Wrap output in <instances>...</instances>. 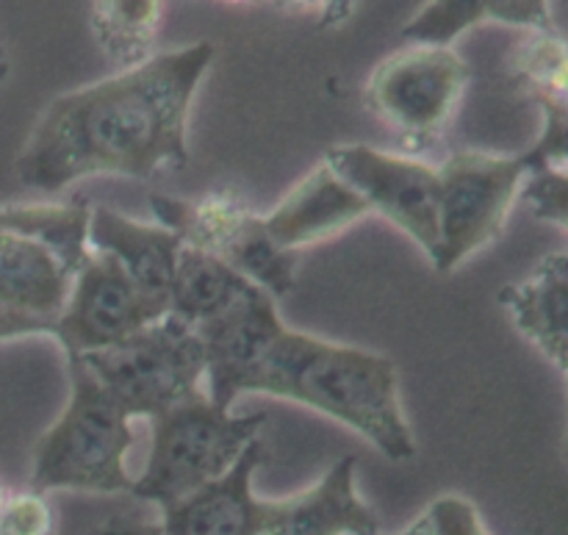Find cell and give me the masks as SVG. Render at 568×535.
Masks as SVG:
<instances>
[{
    "instance_id": "cell-32",
    "label": "cell",
    "mask_w": 568,
    "mask_h": 535,
    "mask_svg": "<svg viewBox=\"0 0 568 535\" xmlns=\"http://www.w3.org/2000/svg\"><path fill=\"white\" fill-rule=\"evenodd\" d=\"M3 503H6V492H3V486H0V508H3Z\"/></svg>"
},
{
    "instance_id": "cell-9",
    "label": "cell",
    "mask_w": 568,
    "mask_h": 535,
    "mask_svg": "<svg viewBox=\"0 0 568 535\" xmlns=\"http://www.w3.org/2000/svg\"><path fill=\"white\" fill-rule=\"evenodd\" d=\"M164 314L170 309L150 300L111 255L92 250L55 316L53 342H59L64 355L94 353L125 342Z\"/></svg>"
},
{
    "instance_id": "cell-30",
    "label": "cell",
    "mask_w": 568,
    "mask_h": 535,
    "mask_svg": "<svg viewBox=\"0 0 568 535\" xmlns=\"http://www.w3.org/2000/svg\"><path fill=\"white\" fill-rule=\"evenodd\" d=\"M399 535H430V531H427V519H425V516H422V519H416L414 525L408 527V531L399 533Z\"/></svg>"
},
{
    "instance_id": "cell-16",
    "label": "cell",
    "mask_w": 568,
    "mask_h": 535,
    "mask_svg": "<svg viewBox=\"0 0 568 535\" xmlns=\"http://www.w3.org/2000/svg\"><path fill=\"white\" fill-rule=\"evenodd\" d=\"M155 222L181 239L183 248L203 250L227 261L236 253L261 214H255L233 189L200 194V198H172L150 194Z\"/></svg>"
},
{
    "instance_id": "cell-18",
    "label": "cell",
    "mask_w": 568,
    "mask_h": 535,
    "mask_svg": "<svg viewBox=\"0 0 568 535\" xmlns=\"http://www.w3.org/2000/svg\"><path fill=\"white\" fill-rule=\"evenodd\" d=\"M253 286L255 283H250L227 261L203 250L181 248L170 289V314L200 327L225 314Z\"/></svg>"
},
{
    "instance_id": "cell-27",
    "label": "cell",
    "mask_w": 568,
    "mask_h": 535,
    "mask_svg": "<svg viewBox=\"0 0 568 535\" xmlns=\"http://www.w3.org/2000/svg\"><path fill=\"white\" fill-rule=\"evenodd\" d=\"M89 535H166L161 522L139 519V516H111Z\"/></svg>"
},
{
    "instance_id": "cell-26",
    "label": "cell",
    "mask_w": 568,
    "mask_h": 535,
    "mask_svg": "<svg viewBox=\"0 0 568 535\" xmlns=\"http://www.w3.org/2000/svg\"><path fill=\"white\" fill-rule=\"evenodd\" d=\"M33 336L55 339V320L20 314V311H11L6 305H0V342H14V339Z\"/></svg>"
},
{
    "instance_id": "cell-15",
    "label": "cell",
    "mask_w": 568,
    "mask_h": 535,
    "mask_svg": "<svg viewBox=\"0 0 568 535\" xmlns=\"http://www.w3.org/2000/svg\"><path fill=\"white\" fill-rule=\"evenodd\" d=\"M516 331L560 372L568 366V250L549 253L519 283L499 292Z\"/></svg>"
},
{
    "instance_id": "cell-25",
    "label": "cell",
    "mask_w": 568,
    "mask_h": 535,
    "mask_svg": "<svg viewBox=\"0 0 568 535\" xmlns=\"http://www.w3.org/2000/svg\"><path fill=\"white\" fill-rule=\"evenodd\" d=\"M488 20L525 28V31H555L549 0H491Z\"/></svg>"
},
{
    "instance_id": "cell-20",
    "label": "cell",
    "mask_w": 568,
    "mask_h": 535,
    "mask_svg": "<svg viewBox=\"0 0 568 535\" xmlns=\"http://www.w3.org/2000/svg\"><path fill=\"white\" fill-rule=\"evenodd\" d=\"M164 0H92L89 22L100 50L128 70L153 55Z\"/></svg>"
},
{
    "instance_id": "cell-3",
    "label": "cell",
    "mask_w": 568,
    "mask_h": 535,
    "mask_svg": "<svg viewBox=\"0 0 568 535\" xmlns=\"http://www.w3.org/2000/svg\"><path fill=\"white\" fill-rule=\"evenodd\" d=\"M64 359L70 397L33 447L31 492L131 494L125 455L133 447V416L78 355Z\"/></svg>"
},
{
    "instance_id": "cell-6",
    "label": "cell",
    "mask_w": 568,
    "mask_h": 535,
    "mask_svg": "<svg viewBox=\"0 0 568 535\" xmlns=\"http://www.w3.org/2000/svg\"><path fill=\"white\" fill-rule=\"evenodd\" d=\"M530 166L525 155L458 150L438 166V248L433 270L449 275L497 242Z\"/></svg>"
},
{
    "instance_id": "cell-24",
    "label": "cell",
    "mask_w": 568,
    "mask_h": 535,
    "mask_svg": "<svg viewBox=\"0 0 568 535\" xmlns=\"http://www.w3.org/2000/svg\"><path fill=\"white\" fill-rule=\"evenodd\" d=\"M430 535H491L483 525L475 505L458 494L438 497L425 514Z\"/></svg>"
},
{
    "instance_id": "cell-29",
    "label": "cell",
    "mask_w": 568,
    "mask_h": 535,
    "mask_svg": "<svg viewBox=\"0 0 568 535\" xmlns=\"http://www.w3.org/2000/svg\"><path fill=\"white\" fill-rule=\"evenodd\" d=\"M277 9H286V11H308V9H325L327 0H272Z\"/></svg>"
},
{
    "instance_id": "cell-33",
    "label": "cell",
    "mask_w": 568,
    "mask_h": 535,
    "mask_svg": "<svg viewBox=\"0 0 568 535\" xmlns=\"http://www.w3.org/2000/svg\"><path fill=\"white\" fill-rule=\"evenodd\" d=\"M231 3H250V0H231Z\"/></svg>"
},
{
    "instance_id": "cell-14",
    "label": "cell",
    "mask_w": 568,
    "mask_h": 535,
    "mask_svg": "<svg viewBox=\"0 0 568 535\" xmlns=\"http://www.w3.org/2000/svg\"><path fill=\"white\" fill-rule=\"evenodd\" d=\"M89 248L111 255L150 300L170 309L172 277L183 248L175 233L159 222L150 225L109 205H94L89 216Z\"/></svg>"
},
{
    "instance_id": "cell-28",
    "label": "cell",
    "mask_w": 568,
    "mask_h": 535,
    "mask_svg": "<svg viewBox=\"0 0 568 535\" xmlns=\"http://www.w3.org/2000/svg\"><path fill=\"white\" fill-rule=\"evenodd\" d=\"M353 3L355 0H327L325 9H322L320 14V28L342 26V22L349 17V11H353Z\"/></svg>"
},
{
    "instance_id": "cell-2",
    "label": "cell",
    "mask_w": 568,
    "mask_h": 535,
    "mask_svg": "<svg viewBox=\"0 0 568 535\" xmlns=\"http://www.w3.org/2000/svg\"><path fill=\"white\" fill-rule=\"evenodd\" d=\"M239 394L288 400L355 431L388 461L416 458L397 364L372 350L327 342L283 322L242 377Z\"/></svg>"
},
{
    "instance_id": "cell-10",
    "label": "cell",
    "mask_w": 568,
    "mask_h": 535,
    "mask_svg": "<svg viewBox=\"0 0 568 535\" xmlns=\"http://www.w3.org/2000/svg\"><path fill=\"white\" fill-rule=\"evenodd\" d=\"M508 72L544 114L541 137L521 153L530 172L568 170V42L558 31H527Z\"/></svg>"
},
{
    "instance_id": "cell-19",
    "label": "cell",
    "mask_w": 568,
    "mask_h": 535,
    "mask_svg": "<svg viewBox=\"0 0 568 535\" xmlns=\"http://www.w3.org/2000/svg\"><path fill=\"white\" fill-rule=\"evenodd\" d=\"M89 216L92 205L83 200L72 203H31V205H0V231H14L22 236L39 239L75 275L92 255L89 248Z\"/></svg>"
},
{
    "instance_id": "cell-4",
    "label": "cell",
    "mask_w": 568,
    "mask_h": 535,
    "mask_svg": "<svg viewBox=\"0 0 568 535\" xmlns=\"http://www.w3.org/2000/svg\"><path fill=\"white\" fill-rule=\"evenodd\" d=\"M264 414H233L205 392L153 416L148 464L133 481V497L172 508L225 475L244 450L258 442Z\"/></svg>"
},
{
    "instance_id": "cell-11",
    "label": "cell",
    "mask_w": 568,
    "mask_h": 535,
    "mask_svg": "<svg viewBox=\"0 0 568 535\" xmlns=\"http://www.w3.org/2000/svg\"><path fill=\"white\" fill-rule=\"evenodd\" d=\"M355 455H344L305 492L261 499V535H381L375 511L355 488Z\"/></svg>"
},
{
    "instance_id": "cell-1",
    "label": "cell",
    "mask_w": 568,
    "mask_h": 535,
    "mask_svg": "<svg viewBox=\"0 0 568 535\" xmlns=\"http://www.w3.org/2000/svg\"><path fill=\"white\" fill-rule=\"evenodd\" d=\"M214 59L216 44L203 39L53 98L17 153V181L55 194L98 175L150 181L183 170L189 111Z\"/></svg>"
},
{
    "instance_id": "cell-17",
    "label": "cell",
    "mask_w": 568,
    "mask_h": 535,
    "mask_svg": "<svg viewBox=\"0 0 568 535\" xmlns=\"http://www.w3.org/2000/svg\"><path fill=\"white\" fill-rule=\"evenodd\" d=\"M72 270L39 239L0 231V305L55 320L72 289Z\"/></svg>"
},
{
    "instance_id": "cell-34",
    "label": "cell",
    "mask_w": 568,
    "mask_h": 535,
    "mask_svg": "<svg viewBox=\"0 0 568 535\" xmlns=\"http://www.w3.org/2000/svg\"><path fill=\"white\" fill-rule=\"evenodd\" d=\"M566 461H568V438H566Z\"/></svg>"
},
{
    "instance_id": "cell-23",
    "label": "cell",
    "mask_w": 568,
    "mask_h": 535,
    "mask_svg": "<svg viewBox=\"0 0 568 535\" xmlns=\"http://www.w3.org/2000/svg\"><path fill=\"white\" fill-rule=\"evenodd\" d=\"M0 533L3 535H50L53 533V511L44 494L28 492L6 497L0 508Z\"/></svg>"
},
{
    "instance_id": "cell-5",
    "label": "cell",
    "mask_w": 568,
    "mask_h": 535,
    "mask_svg": "<svg viewBox=\"0 0 568 535\" xmlns=\"http://www.w3.org/2000/svg\"><path fill=\"white\" fill-rule=\"evenodd\" d=\"M131 416H150L203 392L205 347L197 327L164 314L114 347L78 355Z\"/></svg>"
},
{
    "instance_id": "cell-36",
    "label": "cell",
    "mask_w": 568,
    "mask_h": 535,
    "mask_svg": "<svg viewBox=\"0 0 568 535\" xmlns=\"http://www.w3.org/2000/svg\"><path fill=\"white\" fill-rule=\"evenodd\" d=\"M0 535H3V533H0Z\"/></svg>"
},
{
    "instance_id": "cell-13",
    "label": "cell",
    "mask_w": 568,
    "mask_h": 535,
    "mask_svg": "<svg viewBox=\"0 0 568 535\" xmlns=\"http://www.w3.org/2000/svg\"><path fill=\"white\" fill-rule=\"evenodd\" d=\"M264 444L253 442L222 477L161 511L166 535H261V499L253 475L264 461Z\"/></svg>"
},
{
    "instance_id": "cell-22",
    "label": "cell",
    "mask_w": 568,
    "mask_h": 535,
    "mask_svg": "<svg viewBox=\"0 0 568 535\" xmlns=\"http://www.w3.org/2000/svg\"><path fill=\"white\" fill-rule=\"evenodd\" d=\"M519 198H525L536 220L564 228L568 233V170L530 172Z\"/></svg>"
},
{
    "instance_id": "cell-21",
    "label": "cell",
    "mask_w": 568,
    "mask_h": 535,
    "mask_svg": "<svg viewBox=\"0 0 568 535\" xmlns=\"http://www.w3.org/2000/svg\"><path fill=\"white\" fill-rule=\"evenodd\" d=\"M491 14V0H427L403 28L410 44L453 48L455 39L480 26Z\"/></svg>"
},
{
    "instance_id": "cell-35",
    "label": "cell",
    "mask_w": 568,
    "mask_h": 535,
    "mask_svg": "<svg viewBox=\"0 0 568 535\" xmlns=\"http://www.w3.org/2000/svg\"><path fill=\"white\" fill-rule=\"evenodd\" d=\"M566 377H568V366H566Z\"/></svg>"
},
{
    "instance_id": "cell-8",
    "label": "cell",
    "mask_w": 568,
    "mask_h": 535,
    "mask_svg": "<svg viewBox=\"0 0 568 535\" xmlns=\"http://www.w3.org/2000/svg\"><path fill=\"white\" fill-rule=\"evenodd\" d=\"M325 161L366 200L372 214L397 225L427 259L436 255L438 166L369 144H336Z\"/></svg>"
},
{
    "instance_id": "cell-7",
    "label": "cell",
    "mask_w": 568,
    "mask_h": 535,
    "mask_svg": "<svg viewBox=\"0 0 568 535\" xmlns=\"http://www.w3.org/2000/svg\"><path fill=\"white\" fill-rule=\"evenodd\" d=\"M471 70L453 48L410 44L372 70L366 105L405 144L425 150L447 131Z\"/></svg>"
},
{
    "instance_id": "cell-12",
    "label": "cell",
    "mask_w": 568,
    "mask_h": 535,
    "mask_svg": "<svg viewBox=\"0 0 568 535\" xmlns=\"http://www.w3.org/2000/svg\"><path fill=\"white\" fill-rule=\"evenodd\" d=\"M369 214L366 200L322 161L283 194L270 214H264V228L277 248L297 253L338 236Z\"/></svg>"
},
{
    "instance_id": "cell-31",
    "label": "cell",
    "mask_w": 568,
    "mask_h": 535,
    "mask_svg": "<svg viewBox=\"0 0 568 535\" xmlns=\"http://www.w3.org/2000/svg\"><path fill=\"white\" fill-rule=\"evenodd\" d=\"M6 75H9V64H6V61L0 59V81H6Z\"/></svg>"
}]
</instances>
